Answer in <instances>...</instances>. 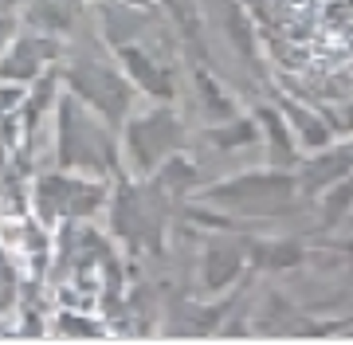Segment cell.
Segmentation results:
<instances>
[{"mask_svg": "<svg viewBox=\"0 0 353 345\" xmlns=\"http://www.w3.org/2000/svg\"><path fill=\"white\" fill-rule=\"evenodd\" d=\"M63 55H67L63 36H48V32L24 28V32H16L12 43L0 55V83L4 87H28L43 71L63 63Z\"/></svg>", "mask_w": 353, "mask_h": 345, "instance_id": "7", "label": "cell"}, {"mask_svg": "<svg viewBox=\"0 0 353 345\" xmlns=\"http://www.w3.org/2000/svg\"><path fill=\"white\" fill-rule=\"evenodd\" d=\"M16 36V16L12 12H0V55H4V48L12 43Z\"/></svg>", "mask_w": 353, "mask_h": 345, "instance_id": "20", "label": "cell"}, {"mask_svg": "<svg viewBox=\"0 0 353 345\" xmlns=\"http://www.w3.org/2000/svg\"><path fill=\"white\" fill-rule=\"evenodd\" d=\"M240 243H243V255L248 263L259 271H287V267H299L303 263V247L294 240H279V236H248L240 231Z\"/></svg>", "mask_w": 353, "mask_h": 345, "instance_id": "11", "label": "cell"}, {"mask_svg": "<svg viewBox=\"0 0 353 345\" xmlns=\"http://www.w3.org/2000/svg\"><path fill=\"white\" fill-rule=\"evenodd\" d=\"M208 141L216 149H240V145H255L259 141V122L248 114H232L224 122H212L208 126Z\"/></svg>", "mask_w": 353, "mask_h": 345, "instance_id": "15", "label": "cell"}, {"mask_svg": "<svg viewBox=\"0 0 353 345\" xmlns=\"http://www.w3.org/2000/svg\"><path fill=\"white\" fill-rule=\"evenodd\" d=\"M157 8L169 12V20L176 24V32L189 39L192 52L204 55V36H201V24H196V0H153Z\"/></svg>", "mask_w": 353, "mask_h": 345, "instance_id": "16", "label": "cell"}, {"mask_svg": "<svg viewBox=\"0 0 353 345\" xmlns=\"http://www.w3.org/2000/svg\"><path fill=\"white\" fill-rule=\"evenodd\" d=\"M248 267V255H243V243H240V231H220L212 240L204 243L201 251V286L204 294H224L232 282L243 275Z\"/></svg>", "mask_w": 353, "mask_h": 345, "instance_id": "8", "label": "cell"}, {"mask_svg": "<svg viewBox=\"0 0 353 345\" xmlns=\"http://www.w3.org/2000/svg\"><path fill=\"white\" fill-rule=\"evenodd\" d=\"M63 90H71L83 106H90L94 114H102L114 129L126 122V114L134 110L138 103V87L126 79V71L102 55H90V52H75V55H63Z\"/></svg>", "mask_w": 353, "mask_h": 345, "instance_id": "3", "label": "cell"}, {"mask_svg": "<svg viewBox=\"0 0 353 345\" xmlns=\"http://www.w3.org/2000/svg\"><path fill=\"white\" fill-rule=\"evenodd\" d=\"M181 145H185V122L173 103H153L141 114L130 110L126 122L118 126V154L126 177H150Z\"/></svg>", "mask_w": 353, "mask_h": 345, "instance_id": "4", "label": "cell"}, {"mask_svg": "<svg viewBox=\"0 0 353 345\" xmlns=\"http://www.w3.org/2000/svg\"><path fill=\"white\" fill-rule=\"evenodd\" d=\"M353 205V180H345L338 192H326V208L330 216H345V208Z\"/></svg>", "mask_w": 353, "mask_h": 345, "instance_id": "19", "label": "cell"}, {"mask_svg": "<svg viewBox=\"0 0 353 345\" xmlns=\"http://www.w3.org/2000/svg\"><path fill=\"white\" fill-rule=\"evenodd\" d=\"M55 165L102 180L126 177L118 154V129L79 103L71 90H59L55 98Z\"/></svg>", "mask_w": 353, "mask_h": 345, "instance_id": "1", "label": "cell"}, {"mask_svg": "<svg viewBox=\"0 0 353 345\" xmlns=\"http://www.w3.org/2000/svg\"><path fill=\"white\" fill-rule=\"evenodd\" d=\"M24 20L36 32L67 36L79 20V0H24Z\"/></svg>", "mask_w": 353, "mask_h": 345, "instance_id": "12", "label": "cell"}, {"mask_svg": "<svg viewBox=\"0 0 353 345\" xmlns=\"http://www.w3.org/2000/svg\"><path fill=\"white\" fill-rule=\"evenodd\" d=\"M114 180L75 173V169H51L32 180V212L43 228H63L94 220L110 200Z\"/></svg>", "mask_w": 353, "mask_h": 345, "instance_id": "2", "label": "cell"}, {"mask_svg": "<svg viewBox=\"0 0 353 345\" xmlns=\"http://www.w3.org/2000/svg\"><path fill=\"white\" fill-rule=\"evenodd\" d=\"M87 314H59V333L63 337H102L106 330H99V326H87Z\"/></svg>", "mask_w": 353, "mask_h": 345, "instance_id": "18", "label": "cell"}, {"mask_svg": "<svg viewBox=\"0 0 353 345\" xmlns=\"http://www.w3.org/2000/svg\"><path fill=\"white\" fill-rule=\"evenodd\" d=\"M283 118H287L290 134H294V141H303L306 149H322V145H330L334 141V129L326 126V118L314 114L310 106L294 103V98H283Z\"/></svg>", "mask_w": 353, "mask_h": 345, "instance_id": "14", "label": "cell"}, {"mask_svg": "<svg viewBox=\"0 0 353 345\" xmlns=\"http://www.w3.org/2000/svg\"><path fill=\"white\" fill-rule=\"evenodd\" d=\"M16 302V267H12V251L0 247V318L12 310Z\"/></svg>", "mask_w": 353, "mask_h": 345, "instance_id": "17", "label": "cell"}, {"mask_svg": "<svg viewBox=\"0 0 353 345\" xmlns=\"http://www.w3.org/2000/svg\"><path fill=\"white\" fill-rule=\"evenodd\" d=\"M192 83H196V90H201V114L204 122L212 126V122H224V118L240 114V106H236V98H232V90L220 83V79L208 71V63H192Z\"/></svg>", "mask_w": 353, "mask_h": 345, "instance_id": "13", "label": "cell"}, {"mask_svg": "<svg viewBox=\"0 0 353 345\" xmlns=\"http://www.w3.org/2000/svg\"><path fill=\"white\" fill-rule=\"evenodd\" d=\"M345 173H353V141H345V145H326V154L310 157V161L294 173V185H299V192H306V196H318V192L334 189Z\"/></svg>", "mask_w": 353, "mask_h": 345, "instance_id": "9", "label": "cell"}, {"mask_svg": "<svg viewBox=\"0 0 353 345\" xmlns=\"http://www.w3.org/2000/svg\"><path fill=\"white\" fill-rule=\"evenodd\" d=\"M201 192V189H196ZM299 192L294 185V169H248L240 177L216 180L201 192V200L232 212L236 220H255V216H283L287 200Z\"/></svg>", "mask_w": 353, "mask_h": 345, "instance_id": "5", "label": "cell"}, {"mask_svg": "<svg viewBox=\"0 0 353 345\" xmlns=\"http://www.w3.org/2000/svg\"><path fill=\"white\" fill-rule=\"evenodd\" d=\"M255 122L263 126L259 129V141H263V149H267V165L294 169V161H299V141H294V134H290L283 110L259 106V110H255Z\"/></svg>", "mask_w": 353, "mask_h": 345, "instance_id": "10", "label": "cell"}, {"mask_svg": "<svg viewBox=\"0 0 353 345\" xmlns=\"http://www.w3.org/2000/svg\"><path fill=\"white\" fill-rule=\"evenodd\" d=\"M114 55V63L126 71V79L138 87V94L153 98V103H173L176 98V67L165 55V48L150 43V36H130V39H114L106 43Z\"/></svg>", "mask_w": 353, "mask_h": 345, "instance_id": "6", "label": "cell"}]
</instances>
